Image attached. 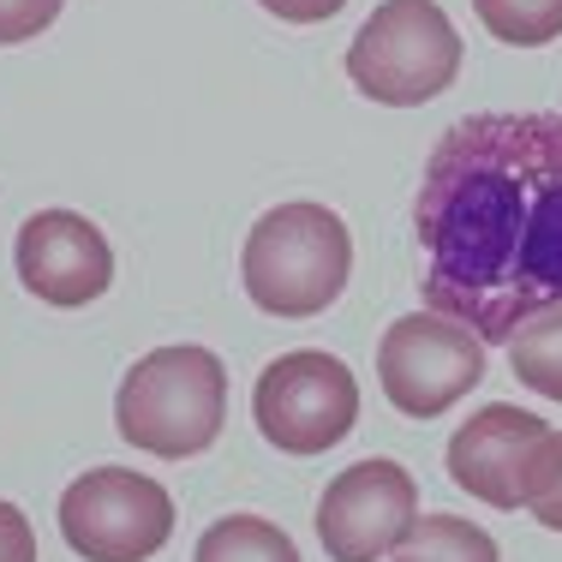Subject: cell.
Listing matches in <instances>:
<instances>
[{
  "label": "cell",
  "instance_id": "obj_1",
  "mask_svg": "<svg viewBox=\"0 0 562 562\" xmlns=\"http://www.w3.org/2000/svg\"><path fill=\"white\" fill-rule=\"evenodd\" d=\"M425 305L508 347L562 305V114H467L437 138L413 204Z\"/></svg>",
  "mask_w": 562,
  "mask_h": 562
},
{
  "label": "cell",
  "instance_id": "obj_2",
  "mask_svg": "<svg viewBox=\"0 0 562 562\" xmlns=\"http://www.w3.org/2000/svg\"><path fill=\"white\" fill-rule=\"evenodd\" d=\"M227 419V371L210 347H156L120 378L114 425L132 449H150L162 461L204 454Z\"/></svg>",
  "mask_w": 562,
  "mask_h": 562
},
{
  "label": "cell",
  "instance_id": "obj_3",
  "mask_svg": "<svg viewBox=\"0 0 562 562\" xmlns=\"http://www.w3.org/2000/svg\"><path fill=\"white\" fill-rule=\"evenodd\" d=\"M353 270V234L324 204H276L246 234V293L270 317H317L341 300Z\"/></svg>",
  "mask_w": 562,
  "mask_h": 562
},
{
  "label": "cell",
  "instance_id": "obj_4",
  "mask_svg": "<svg viewBox=\"0 0 562 562\" xmlns=\"http://www.w3.org/2000/svg\"><path fill=\"white\" fill-rule=\"evenodd\" d=\"M454 72H461V36L437 0H383L347 43V78L359 85V97L390 109H419L443 97Z\"/></svg>",
  "mask_w": 562,
  "mask_h": 562
},
{
  "label": "cell",
  "instance_id": "obj_5",
  "mask_svg": "<svg viewBox=\"0 0 562 562\" xmlns=\"http://www.w3.org/2000/svg\"><path fill=\"white\" fill-rule=\"evenodd\" d=\"M60 532L85 562H150L173 532V497L126 467H97L60 497Z\"/></svg>",
  "mask_w": 562,
  "mask_h": 562
},
{
  "label": "cell",
  "instance_id": "obj_6",
  "mask_svg": "<svg viewBox=\"0 0 562 562\" xmlns=\"http://www.w3.org/2000/svg\"><path fill=\"white\" fill-rule=\"evenodd\" d=\"M378 383L407 419H437L485 383V341L437 312L395 317L378 341Z\"/></svg>",
  "mask_w": 562,
  "mask_h": 562
},
{
  "label": "cell",
  "instance_id": "obj_7",
  "mask_svg": "<svg viewBox=\"0 0 562 562\" xmlns=\"http://www.w3.org/2000/svg\"><path fill=\"white\" fill-rule=\"evenodd\" d=\"M251 413L281 454H324L359 425V383L336 353L300 347L258 378Z\"/></svg>",
  "mask_w": 562,
  "mask_h": 562
},
{
  "label": "cell",
  "instance_id": "obj_8",
  "mask_svg": "<svg viewBox=\"0 0 562 562\" xmlns=\"http://www.w3.org/2000/svg\"><path fill=\"white\" fill-rule=\"evenodd\" d=\"M419 520V485L401 461H353L324 485L317 503V539L329 562H378L395 557L407 527Z\"/></svg>",
  "mask_w": 562,
  "mask_h": 562
},
{
  "label": "cell",
  "instance_id": "obj_9",
  "mask_svg": "<svg viewBox=\"0 0 562 562\" xmlns=\"http://www.w3.org/2000/svg\"><path fill=\"white\" fill-rule=\"evenodd\" d=\"M19 281L48 305H90L114 281V251L78 210H36L19 227Z\"/></svg>",
  "mask_w": 562,
  "mask_h": 562
},
{
  "label": "cell",
  "instance_id": "obj_10",
  "mask_svg": "<svg viewBox=\"0 0 562 562\" xmlns=\"http://www.w3.org/2000/svg\"><path fill=\"white\" fill-rule=\"evenodd\" d=\"M551 431L539 413H520L508 401L479 407L461 431L449 437V479L467 497L491 503V508H520V479H527V454L532 443Z\"/></svg>",
  "mask_w": 562,
  "mask_h": 562
},
{
  "label": "cell",
  "instance_id": "obj_11",
  "mask_svg": "<svg viewBox=\"0 0 562 562\" xmlns=\"http://www.w3.org/2000/svg\"><path fill=\"white\" fill-rule=\"evenodd\" d=\"M395 562H503L497 539L461 515H425L395 544Z\"/></svg>",
  "mask_w": 562,
  "mask_h": 562
},
{
  "label": "cell",
  "instance_id": "obj_12",
  "mask_svg": "<svg viewBox=\"0 0 562 562\" xmlns=\"http://www.w3.org/2000/svg\"><path fill=\"white\" fill-rule=\"evenodd\" d=\"M508 366L532 395L562 401V305H544L508 336Z\"/></svg>",
  "mask_w": 562,
  "mask_h": 562
},
{
  "label": "cell",
  "instance_id": "obj_13",
  "mask_svg": "<svg viewBox=\"0 0 562 562\" xmlns=\"http://www.w3.org/2000/svg\"><path fill=\"white\" fill-rule=\"evenodd\" d=\"M192 562H300L293 539L263 515H227L198 539Z\"/></svg>",
  "mask_w": 562,
  "mask_h": 562
},
{
  "label": "cell",
  "instance_id": "obj_14",
  "mask_svg": "<svg viewBox=\"0 0 562 562\" xmlns=\"http://www.w3.org/2000/svg\"><path fill=\"white\" fill-rule=\"evenodd\" d=\"M473 12L508 48H539L562 36V0H473Z\"/></svg>",
  "mask_w": 562,
  "mask_h": 562
},
{
  "label": "cell",
  "instance_id": "obj_15",
  "mask_svg": "<svg viewBox=\"0 0 562 562\" xmlns=\"http://www.w3.org/2000/svg\"><path fill=\"white\" fill-rule=\"evenodd\" d=\"M520 508L562 532V431H544L527 454V479H520Z\"/></svg>",
  "mask_w": 562,
  "mask_h": 562
},
{
  "label": "cell",
  "instance_id": "obj_16",
  "mask_svg": "<svg viewBox=\"0 0 562 562\" xmlns=\"http://www.w3.org/2000/svg\"><path fill=\"white\" fill-rule=\"evenodd\" d=\"M60 7L66 0H0V43H31L60 19Z\"/></svg>",
  "mask_w": 562,
  "mask_h": 562
},
{
  "label": "cell",
  "instance_id": "obj_17",
  "mask_svg": "<svg viewBox=\"0 0 562 562\" xmlns=\"http://www.w3.org/2000/svg\"><path fill=\"white\" fill-rule=\"evenodd\" d=\"M0 562H36V532L12 503H0Z\"/></svg>",
  "mask_w": 562,
  "mask_h": 562
},
{
  "label": "cell",
  "instance_id": "obj_18",
  "mask_svg": "<svg viewBox=\"0 0 562 562\" xmlns=\"http://www.w3.org/2000/svg\"><path fill=\"white\" fill-rule=\"evenodd\" d=\"M258 7H270L288 24H324V19H336L347 0H258Z\"/></svg>",
  "mask_w": 562,
  "mask_h": 562
}]
</instances>
